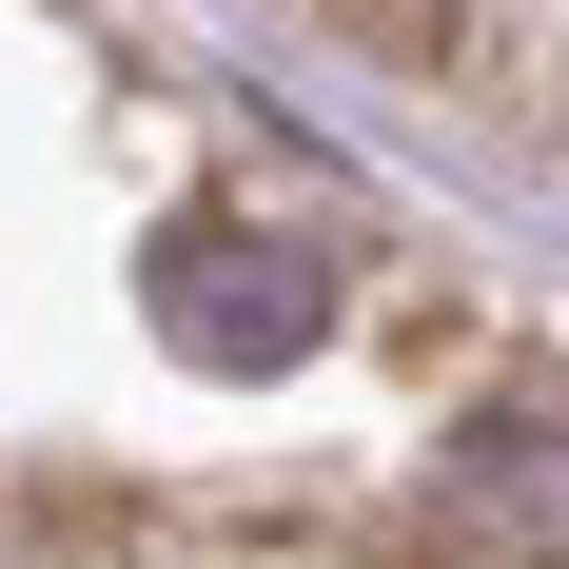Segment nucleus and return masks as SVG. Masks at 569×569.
Returning a JSON list of instances; mask_svg holds the SVG:
<instances>
[{
    "instance_id": "1",
    "label": "nucleus",
    "mask_w": 569,
    "mask_h": 569,
    "mask_svg": "<svg viewBox=\"0 0 569 569\" xmlns=\"http://www.w3.org/2000/svg\"><path fill=\"white\" fill-rule=\"evenodd\" d=\"M158 335L197 353V373H295V353H335V335H353V276L315 256V236L197 217V236H158Z\"/></svg>"
},
{
    "instance_id": "2",
    "label": "nucleus",
    "mask_w": 569,
    "mask_h": 569,
    "mask_svg": "<svg viewBox=\"0 0 569 569\" xmlns=\"http://www.w3.org/2000/svg\"><path fill=\"white\" fill-rule=\"evenodd\" d=\"M353 59H393V79H432V99H491L511 138H550L569 158V0H315Z\"/></svg>"
}]
</instances>
